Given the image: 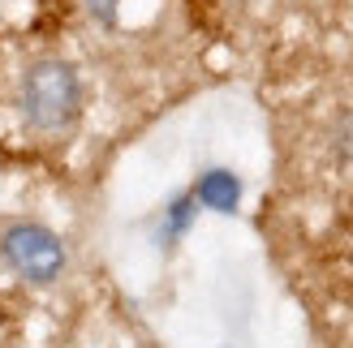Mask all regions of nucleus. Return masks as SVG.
Returning a JSON list of instances; mask_svg holds the SVG:
<instances>
[{
	"label": "nucleus",
	"mask_w": 353,
	"mask_h": 348,
	"mask_svg": "<svg viewBox=\"0 0 353 348\" xmlns=\"http://www.w3.org/2000/svg\"><path fill=\"white\" fill-rule=\"evenodd\" d=\"M17 108H22V120L34 133H65L74 129V120L82 112V86L78 74L65 61H39L22 74V86H17Z\"/></svg>",
	"instance_id": "nucleus-1"
},
{
	"label": "nucleus",
	"mask_w": 353,
	"mask_h": 348,
	"mask_svg": "<svg viewBox=\"0 0 353 348\" xmlns=\"http://www.w3.org/2000/svg\"><path fill=\"white\" fill-rule=\"evenodd\" d=\"M0 258L26 284H57L65 271V246L43 224H9L0 232Z\"/></svg>",
	"instance_id": "nucleus-2"
},
{
	"label": "nucleus",
	"mask_w": 353,
	"mask_h": 348,
	"mask_svg": "<svg viewBox=\"0 0 353 348\" xmlns=\"http://www.w3.org/2000/svg\"><path fill=\"white\" fill-rule=\"evenodd\" d=\"M237 198H241V185L228 177V172H207L203 185H199V202L216 206V211H233Z\"/></svg>",
	"instance_id": "nucleus-3"
},
{
	"label": "nucleus",
	"mask_w": 353,
	"mask_h": 348,
	"mask_svg": "<svg viewBox=\"0 0 353 348\" xmlns=\"http://www.w3.org/2000/svg\"><path fill=\"white\" fill-rule=\"evenodd\" d=\"M332 146H336L341 160H353V112H345L332 129Z\"/></svg>",
	"instance_id": "nucleus-4"
},
{
	"label": "nucleus",
	"mask_w": 353,
	"mask_h": 348,
	"mask_svg": "<svg viewBox=\"0 0 353 348\" xmlns=\"http://www.w3.org/2000/svg\"><path fill=\"white\" fill-rule=\"evenodd\" d=\"M121 5H125V0H86V9H91V13L99 17V22H117Z\"/></svg>",
	"instance_id": "nucleus-5"
}]
</instances>
